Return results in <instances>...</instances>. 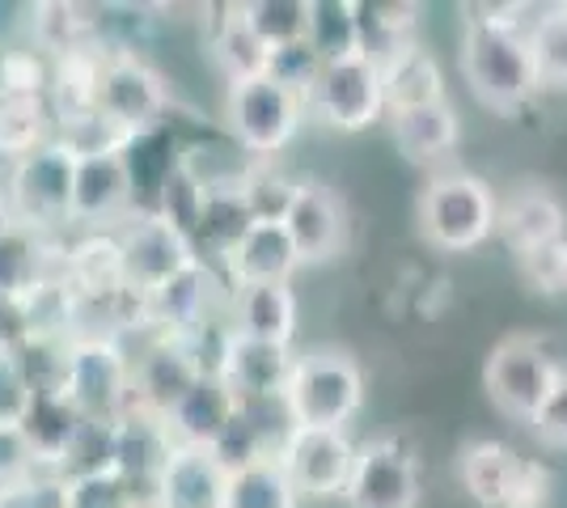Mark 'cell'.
Listing matches in <instances>:
<instances>
[{
	"label": "cell",
	"mask_w": 567,
	"mask_h": 508,
	"mask_svg": "<svg viewBox=\"0 0 567 508\" xmlns=\"http://www.w3.org/2000/svg\"><path fill=\"white\" fill-rule=\"evenodd\" d=\"M462 73L471 81L474 97L492 111H517L543 90L529 39L517 25H466Z\"/></svg>",
	"instance_id": "cell-1"
},
{
	"label": "cell",
	"mask_w": 567,
	"mask_h": 508,
	"mask_svg": "<svg viewBox=\"0 0 567 508\" xmlns=\"http://www.w3.org/2000/svg\"><path fill=\"white\" fill-rule=\"evenodd\" d=\"M364 407V373L348 352H306L292 361L284 412L292 428H343Z\"/></svg>",
	"instance_id": "cell-2"
},
{
	"label": "cell",
	"mask_w": 567,
	"mask_h": 508,
	"mask_svg": "<svg viewBox=\"0 0 567 508\" xmlns=\"http://www.w3.org/2000/svg\"><path fill=\"white\" fill-rule=\"evenodd\" d=\"M496 195L478 174H436L420 195V229L441 250H474L496 234Z\"/></svg>",
	"instance_id": "cell-3"
},
{
	"label": "cell",
	"mask_w": 567,
	"mask_h": 508,
	"mask_svg": "<svg viewBox=\"0 0 567 508\" xmlns=\"http://www.w3.org/2000/svg\"><path fill=\"white\" fill-rule=\"evenodd\" d=\"M64 394L85 419L115 424L132 407V356L118 339L81 335L69 348V377Z\"/></svg>",
	"instance_id": "cell-4"
},
{
	"label": "cell",
	"mask_w": 567,
	"mask_h": 508,
	"mask_svg": "<svg viewBox=\"0 0 567 508\" xmlns=\"http://www.w3.org/2000/svg\"><path fill=\"white\" fill-rule=\"evenodd\" d=\"M225 120L234 132V145L246 148V157L262 162V157L288 148V141L297 136V127L306 120V102L276 85L271 76H255V81L229 85Z\"/></svg>",
	"instance_id": "cell-5"
},
{
	"label": "cell",
	"mask_w": 567,
	"mask_h": 508,
	"mask_svg": "<svg viewBox=\"0 0 567 508\" xmlns=\"http://www.w3.org/2000/svg\"><path fill=\"white\" fill-rule=\"evenodd\" d=\"M72 166H76V162H72L55 141L43 148H34L30 157L9 166L4 191H9L13 217H18L22 229L43 238V229H60V225L69 220Z\"/></svg>",
	"instance_id": "cell-6"
},
{
	"label": "cell",
	"mask_w": 567,
	"mask_h": 508,
	"mask_svg": "<svg viewBox=\"0 0 567 508\" xmlns=\"http://www.w3.org/2000/svg\"><path fill=\"white\" fill-rule=\"evenodd\" d=\"M276 462L297 496H343L355 466V440L343 428H288L276 445Z\"/></svg>",
	"instance_id": "cell-7"
},
{
	"label": "cell",
	"mask_w": 567,
	"mask_h": 508,
	"mask_svg": "<svg viewBox=\"0 0 567 508\" xmlns=\"http://www.w3.org/2000/svg\"><path fill=\"white\" fill-rule=\"evenodd\" d=\"M306 111L313 120H322L334 132H364L385 115V97H381V73L373 60L348 55L322 64L318 85L309 90Z\"/></svg>",
	"instance_id": "cell-8"
},
{
	"label": "cell",
	"mask_w": 567,
	"mask_h": 508,
	"mask_svg": "<svg viewBox=\"0 0 567 508\" xmlns=\"http://www.w3.org/2000/svg\"><path fill=\"white\" fill-rule=\"evenodd\" d=\"M348 508H415L420 505V458L402 436H378L355 445L352 479L343 487Z\"/></svg>",
	"instance_id": "cell-9"
},
{
	"label": "cell",
	"mask_w": 567,
	"mask_h": 508,
	"mask_svg": "<svg viewBox=\"0 0 567 508\" xmlns=\"http://www.w3.org/2000/svg\"><path fill=\"white\" fill-rule=\"evenodd\" d=\"M559 373L564 369L555 364V356L538 339L513 335L487 356L483 382H487V394L496 398L499 412L517 415V419H534V412L543 407L550 386L559 382Z\"/></svg>",
	"instance_id": "cell-10"
},
{
	"label": "cell",
	"mask_w": 567,
	"mask_h": 508,
	"mask_svg": "<svg viewBox=\"0 0 567 508\" xmlns=\"http://www.w3.org/2000/svg\"><path fill=\"white\" fill-rule=\"evenodd\" d=\"M166 106H169L166 81L153 73L136 51H106L102 94H97V111L106 120H115L123 132L141 136V132L162 127Z\"/></svg>",
	"instance_id": "cell-11"
},
{
	"label": "cell",
	"mask_w": 567,
	"mask_h": 508,
	"mask_svg": "<svg viewBox=\"0 0 567 508\" xmlns=\"http://www.w3.org/2000/svg\"><path fill=\"white\" fill-rule=\"evenodd\" d=\"M118 250H123V271H127V289L153 292L166 280H174L183 267H190L199 255L190 246L187 234H178L169 220L157 212H141V217L123 220L115 229Z\"/></svg>",
	"instance_id": "cell-12"
},
{
	"label": "cell",
	"mask_w": 567,
	"mask_h": 508,
	"mask_svg": "<svg viewBox=\"0 0 567 508\" xmlns=\"http://www.w3.org/2000/svg\"><path fill=\"white\" fill-rule=\"evenodd\" d=\"M199 364L187 352V343L174 335H153L132 356V407L153 415H169L174 403L199 382Z\"/></svg>",
	"instance_id": "cell-13"
},
{
	"label": "cell",
	"mask_w": 567,
	"mask_h": 508,
	"mask_svg": "<svg viewBox=\"0 0 567 508\" xmlns=\"http://www.w3.org/2000/svg\"><path fill=\"white\" fill-rule=\"evenodd\" d=\"M174 445L178 440L169 433L166 415L127 407L115 419V470L136 487L141 508H153V487H157V475L166 470Z\"/></svg>",
	"instance_id": "cell-14"
},
{
	"label": "cell",
	"mask_w": 567,
	"mask_h": 508,
	"mask_svg": "<svg viewBox=\"0 0 567 508\" xmlns=\"http://www.w3.org/2000/svg\"><path fill=\"white\" fill-rule=\"evenodd\" d=\"M292 361H297L292 348L262 343V339H246L229 331V343H225L216 377L234 390L237 403H267V398H284Z\"/></svg>",
	"instance_id": "cell-15"
},
{
	"label": "cell",
	"mask_w": 567,
	"mask_h": 508,
	"mask_svg": "<svg viewBox=\"0 0 567 508\" xmlns=\"http://www.w3.org/2000/svg\"><path fill=\"white\" fill-rule=\"evenodd\" d=\"M127 208H132V174H127L123 153L81 157L72 166L69 220L90 225V234H94V229H111Z\"/></svg>",
	"instance_id": "cell-16"
},
{
	"label": "cell",
	"mask_w": 567,
	"mask_h": 508,
	"mask_svg": "<svg viewBox=\"0 0 567 508\" xmlns=\"http://www.w3.org/2000/svg\"><path fill=\"white\" fill-rule=\"evenodd\" d=\"M280 225L301 263H322L343 250V204L322 183H297Z\"/></svg>",
	"instance_id": "cell-17"
},
{
	"label": "cell",
	"mask_w": 567,
	"mask_h": 508,
	"mask_svg": "<svg viewBox=\"0 0 567 508\" xmlns=\"http://www.w3.org/2000/svg\"><path fill=\"white\" fill-rule=\"evenodd\" d=\"M216 297V276L208 271L204 259H195L183 267L174 280H166L162 289L144 292V310H148V331L153 335H187L195 326L213 322L208 305Z\"/></svg>",
	"instance_id": "cell-18"
},
{
	"label": "cell",
	"mask_w": 567,
	"mask_h": 508,
	"mask_svg": "<svg viewBox=\"0 0 567 508\" xmlns=\"http://www.w3.org/2000/svg\"><path fill=\"white\" fill-rule=\"evenodd\" d=\"M496 229L520 259H529V255H538V250H546V246L559 242L567 234V208L550 187L525 183L520 191L508 195V204L496 212Z\"/></svg>",
	"instance_id": "cell-19"
},
{
	"label": "cell",
	"mask_w": 567,
	"mask_h": 508,
	"mask_svg": "<svg viewBox=\"0 0 567 508\" xmlns=\"http://www.w3.org/2000/svg\"><path fill=\"white\" fill-rule=\"evenodd\" d=\"M229 475L216 466L208 449L174 445L166 470L153 487V508H225Z\"/></svg>",
	"instance_id": "cell-20"
},
{
	"label": "cell",
	"mask_w": 567,
	"mask_h": 508,
	"mask_svg": "<svg viewBox=\"0 0 567 508\" xmlns=\"http://www.w3.org/2000/svg\"><path fill=\"white\" fill-rule=\"evenodd\" d=\"M220 263L229 271L234 289H250V284H288L301 259H297L280 220H255L250 234Z\"/></svg>",
	"instance_id": "cell-21"
},
{
	"label": "cell",
	"mask_w": 567,
	"mask_h": 508,
	"mask_svg": "<svg viewBox=\"0 0 567 508\" xmlns=\"http://www.w3.org/2000/svg\"><path fill=\"white\" fill-rule=\"evenodd\" d=\"M64 284L76 301H102L111 292L127 289V271H123V250H118L115 229H94L81 242L64 250Z\"/></svg>",
	"instance_id": "cell-22"
},
{
	"label": "cell",
	"mask_w": 567,
	"mask_h": 508,
	"mask_svg": "<svg viewBox=\"0 0 567 508\" xmlns=\"http://www.w3.org/2000/svg\"><path fill=\"white\" fill-rule=\"evenodd\" d=\"M237 415L234 390L225 386L216 373H204L195 386L174 403V412L166 415L169 433L178 445H195V449H213V440Z\"/></svg>",
	"instance_id": "cell-23"
},
{
	"label": "cell",
	"mask_w": 567,
	"mask_h": 508,
	"mask_svg": "<svg viewBox=\"0 0 567 508\" xmlns=\"http://www.w3.org/2000/svg\"><path fill=\"white\" fill-rule=\"evenodd\" d=\"M381 73V97H385V115L394 111H411V106H427V102H445V73L436 64V55L420 43L394 51Z\"/></svg>",
	"instance_id": "cell-24"
},
{
	"label": "cell",
	"mask_w": 567,
	"mask_h": 508,
	"mask_svg": "<svg viewBox=\"0 0 567 508\" xmlns=\"http://www.w3.org/2000/svg\"><path fill=\"white\" fill-rule=\"evenodd\" d=\"M234 331L288 348L297 335V292L288 284H250L234 292Z\"/></svg>",
	"instance_id": "cell-25"
},
{
	"label": "cell",
	"mask_w": 567,
	"mask_h": 508,
	"mask_svg": "<svg viewBox=\"0 0 567 508\" xmlns=\"http://www.w3.org/2000/svg\"><path fill=\"white\" fill-rule=\"evenodd\" d=\"M390 127H394V145L411 162H441L462 141V120L450 106V97L427 102V106H411V111H394Z\"/></svg>",
	"instance_id": "cell-26"
},
{
	"label": "cell",
	"mask_w": 567,
	"mask_h": 508,
	"mask_svg": "<svg viewBox=\"0 0 567 508\" xmlns=\"http://www.w3.org/2000/svg\"><path fill=\"white\" fill-rule=\"evenodd\" d=\"M424 22V4L406 0H360L355 4V30H360V55L385 64L394 51L415 43V30Z\"/></svg>",
	"instance_id": "cell-27"
},
{
	"label": "cell",
	"mask_w": 567,
	"mask_h": 508,
	"mask_svg": "<svg viewBox=\"0 0 567 508\" xmlns=\"http://www.w3.org/2000/svg\"><path fill=\"white\" fill-rule=\"evenodd\" d=\"M81 419H85V415L72 407L69 394H34V398H30V407H25L18 428H22L25 445L34 449V458H39V466H43L48 475L60 470V462L69 454Z\"/></svg>",
	"instance_id": "cell-28"
},
{
	"label": "cell",
	"mask_w": 567,
	"mask_h": 508,
	"mask_svg": "<svg viewBox=\"0 0 567 508\" xmlns=\"http://www.w3.org/2000/svg\"><path fill=\"white\" fill-rule=\"evenodd\" d=\"M520 475V458L499 440H474L462 449V484L483 508H504Z\"/></svg>",
	"instance_id": "cell-29"
},
{
	"label": "cell",
	"mask_w": 567,
	"mask_h": 508,
	"mask_svg": "<svg viewBox=\"0 0 567 508\" xmlns=\"http://www.w3.org/2000/svg\"><path fill=\"white\" fill-rule=\"evenodd\" d=\"M102 64H106V51H76V55L55 60L51 94H48L55 123L97 111V94H102Z\"/></svg>",
	"instance_id": "cell-30"
},
{
	"label": "cell",
	"mask_w": 567,
	"mask_h": 508,
	"mask_svg": "<svg viewBox=\"0 0 567 508\" xmlns=\"http://www.w3.org/2000/svg\"><path fill=\"white\" fill-rule=\"evenodd\" d=\"M51 141H55V115L48 97L0 94V162L13 166Z\"/></svg>",
	"instance_id": "cell-31"
},
{
	"label": "cell",
	"mask_w": 567,
	"mask_h": 508,
	"mask_svg": "<svg viewBox=\"0 0 567 508\" xmlns=\"http://www.w3.org/2000/svg\"><path fill=\"white\" fill-rule=\"evenodd\" d=\"M250 225H255V212H250L241 187L237 191H213L204 195V208H199V220H195L190 246H195L199 259H204V250L216 255V259H225L250 234Z\"/></svg>",
	"instance_id": "cell-32"
},
{
	"label": "cell",
	"mask_w": 567,
	"mask_h": 508,
	"mask_svg": "<svg viewBox=\"0 0 567 508\" xmlns=\"http://www.w3.org/2000/svg\"><path fill=\"white\" fill-rule=\"evenodd\" d=\"M213 55L220 73L229 76V85H237V81H255L267 73L271 51L262 48V39L246 25L241 9H229V18H220L213 30Z\"/></svg>",
	"instance_id": "cell-33"
},
{
	"label": "cell",
	"mask_w": 567,
	"mask_h": 508,
	"mask_svg": "<svg viewBox=\"0 0 567 508\" xmlns=\"http://www.w3.org/2000/svg\"><path fill=\"white\" fill-rule=\"evenodd\" d=\"M306 43L318 51L322 64L360 55V30H355V4L348 0H309Z\"/></svg>",
	"instance_id": "cell-34"
},
{
	"label": "cell",
	"mask_w": 567,
	"mask_h": 508,
	"mask_svg": "<svg viewBox=\"0 0 567 508\" xmlns=\"http://www.w3.org/2000/svg\"><path fill=\"white\" fill-rule=\"evenodd\" d=\"M301 496L292 491L288 475L280 470L276 458H262L246 470L229 475L225 487V508H297Z\"/></svg>",
	"instance_id": "cell-35"
},
{
	"label": "cell",
	"mask_w": 567,
	"mask_h": 508,
	"mask_svg": "<svg viewBox=\"0 0 567 508\" xmlns=\"http://www.w3.org/2000/svg\"><path fill=\"white\" fill-rule=\"evenodd\" d=\"M246 25L262 39V48L276 51L288 43H301L309 30V0H250L237 4Z\"/></svg>",
	"instance_id": "cell-36"
},
{
	"label": "cell",
	"mask_w": 567,
	"mask_h": 508,
	"mask_svg": "<svg viewBox=\"0 0 567 508\" xmlns=\"http://www.w3.org/2000/svg\"><path fill=\"white\" fill-rule=\"evenodd\" d=\"M55 145L69 153L72 162L81 157H106V153H123L132 145V132H123L115 120H106L102 111L76 115V120L55 123Z\"/></svg>",
	"instance_id": "cell-37"
},
{
	"label": "cell",
	"mask_w": 567,
	"mask_h": 508,
	"mask_svg": "<svg viewBox=\"0 0 567 508\" xmlns=\"http://www.w3.org/2000/svg\"><path fill=\"white\" fill-rule=\"evenodd\" d=\"M102 470H115V424L81 419L55 479H81V475H102Z\"/></svg>",
	"instance_id": "cell-38"
},
{
	"label": "cell",
	"mask_w": 567,
	"mask_h": 508,
	"mask_svg": "<svg viewBox=\"0 0 567 508\" xmlns=\"http://www.w3.org/2000/svg\"><path fill=\"white\" fill-rule=\"evenodd\" d=\"M525 39H529L543 85H567V4L543 9V18L529 22Z\"/></svg>",
	"instance_id": "cell-39"
},
{
	"label": "cell",
	"mask_w": 567,
	"mask_h": 508,
	"mask_svg": "<svg viewBox=\"0 0 567 508\" xmlns=\"http://www.w3.org/2000/svg\"><path fill=\"white\" fill-rule=\"evenodd\" d=\"M69 348L72 339H43V335H30L18 343V364H22L25 382H30V394H64Z\"/></svg>",
	"instance_id": "cell-40"
},
{
	"label": "cell",
	"mask_w": 567,
	"mask_h": 508,
	"mask_svg": "<svg viewBox=\"0 0 567 508\" xmlns=\"http://www.w3.org/2000/svg\"><path fill=\"white\" fill-rule=\"evenodd\" d=\"M51 73L55 60L48 51L30 48H9L0 51V94L9 97H48L51 94Z\"/></svg>",
	"instance_id": "cell-41"
},
{
	"label": "cell",
	"mask_w": 567,
	"mask_h": 508,
	"mask_svg": "<svg viewBox=\"0 0 567 508\" xmlns=\"http://www.w3.org/2000/svg\"><path fill=\"white\" fill-rule=\"evenodd\" d=\"M60 508H141V496L118 470H102V475L60 479Z\"/></svg>",
	"instance_id": "cell-42"
},
{
	"label": "cell",
	"mask_w": 567,
	"mask_h": 508,
	"mask_svg": "<svg viewBox=\"0 0 567 508\" xmlns=\"http://www.w3.org/2000/svg\"><path fill=\"white\" fill-rule=\"evenodd\" d=\"M292 191H297V183L276 166H262V162H255L246 183H241V195H246L255 220H284L288 204H292Z\"/></svg>",
	"instance_id": "cell-43"
},
{
	"label": "cell",
	"mask_w": 567,
	"mask_h": 508,
	"mask_svg": "<svg viewBox=\"0 0 567 508\" xmlns=\"http://www.w3.org/2000/svg\"><path fill=\"white\" fill-rule=\"evenodd\" d=\"M318 73H322V60H318V51L301 39V43H288V48L271 51V55H267V73L262 76H271L276 85H284L288 94H297L306 102L309 90L318 85Z\"/></svg>",
	"instance_id": "cell-44"
},
{
	"label": "cell",
	"mask_w": 567,
	"mask_h": 508,
	"mask_svg": "<svg viewBox=\"0 0 567 508\" xmlns=\"http://www.w3.org/2000/svg\"><path fill=\"white\" fill-rule=\"evenodd\" d=\"M30 398L34 394H30V382L18 364V348L0 343V424H22Z\"/></svg>",
	"instance_id": "cell-45"
},
{
	"label": "cell",
	"mask_w": 567,
	"mask_h": 508,
	"mask_svg": "<svg viewBox=\"0 0 567 508\" xmlns=\"http://www.w3.org/2000/svg\"><path fill=\"white\" fill-rule=\"evenodd\" d=\"M30 475H48V470L39 466L34 449L25 445V436L18 424H0V487L22 484Z\"/></svg>",
	"instance_id": "cell-46"
},
{
	"label": "cell",
	"mask_w": 567,
	"mask_h": 508,
	"mask_svg": "<svg viewBox=\"0 0 567 508\" xmlns=\"http://www.w3.org/2000/svg\"><path fill=\"white\" fill-rule=\"evenodd\" d=\"M534 433L550 449H567V369L559 373V382L550 386V394L543 398V407L534 412Z\"/></svg>",
	"instance_id": "cell-47"
},
{
	"label": "cell",
	"mask_w": 567,
	"mask_h": 508,
	"mask_svg": "<svg viewBox=\"0 0 567 508\" xmlns=\"http://www.w3.org/2000/svg\"><path fill=\"white\" fill-rule=\"evenodd\" d=\"M520 263H525L529 280L543 292H567V234L559 242L546 246V250H538V255L520 259Z\"/></svg>",
	"instance_id": "cell-48"
},
{
	"label": "cell",
	"mask_w": 567,
	"mask_h": 508,
	"mask_svg": "<svg viewBox=\"0 0 567 508\" xmlns=\"http://www.w3.org/2000/svg\"><path fill=\"white\" fill-rule=\"evenodd\" d=\"M0 508H60V479L30 475L22 484L0 487Z\"/></svg>",
	"instance_id": "cell-49"
},
{
	"label": "cell",
	"mask_w": 567,
	"mask_h": 508,
	"mask_svg": "<svg viewBox=\"0 0 567 508\" xmlns=\"http://www.w3.org/2000/svg\"><path fill=\"white\" fill-rule=\"evenodd\" d=\"M546 470L538 466H529V462H520V475H517V487H513V496H508V505L504 508H546Z\"/></svg>",
	"instance_id": "cell-50"
},
{
	"label": "cell",
	"mask_w": 567,
	"mask_h": 508,
	"mask_svg": "<svg viewBox=\"0 0 567 508\" xmlns=\"http://www.w3.org/2000/svg\"><path fill=\"white\" fill-rule=\"evenodd\" d=\"M25 339V318H22V301L18 297H4L0 292V343L18 348Z\"/></svg>",
	"instance_id": "cell-51"
},
{
	"label": "cell",
	"mask_w": 567,
	"mask_h": 508,
	"mask_svg": "<svg viewBox=\"0 0 567 508\" xmlns=\"http://www.w3.org/2000/svg\"><path fill=\"white\" fill-rule=\"evenodd\" d=\"M13 229H18V217H13L9 191H4V183H0V238H4V234H13Z\"/></svg>",
	"instance_id": "cell-52"
}]
</instances>
